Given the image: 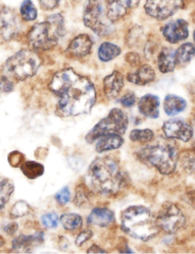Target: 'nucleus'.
Listing matches in <instances>:
<instances>
[{"mask_svg": "<svg viewBox=\"0 0 195 254\" xmlns=\"http://www.w3.org/2000/svg\"><path fill=\"white\" fill-rule=\"evenodd\" d=\"M49 87L58 98L55 113L58 117H74L89 114L96 101L93 83L71 69L55 73Z\"/></svg>", "mask_w": 195, "mask_h": 254, "instance_id": "nucleus-1", "label": "nucleus"}, {"mask_svg": "<svg viewBox=\"0 0 195 254\" xmlns=\"http://www.w3.org/2000/svg\"><path fill=\"white\" fill-rule=\"evenodd\" d=\"M86 184L93 192L112 196L125 188L127 177L116 160L104 156L97 157L89 165Z\"/></svg>", "mask_w": 195, "mask_h": 254, "instance_id": "nucleus-2", "label": "nucleus"}, {"mask_svg": "<svg viewBox=\"0 0 195 254\" xmlns=\"http://www.w3.org/2000/svg\"><path fill=\"white\" fill-rule=\"evenodd\" d=\"M121 228L126 234L143 242L156 236L159 230L156 218L144 206H131L125 209L121 217Z\"/></svg>", "mask_w": 195, "mask_h": 254, "instance_id": "nucleus-3", "label": "nucleus"}, {"mask_svg": "<svg viewBox=\"0 0 195 254\" xmlns=\"http://www.w3.org/2000/svg\"><path fill=\"white\" fill-rule=\"evenodd\" d=\"M64 34V17L61 14H55L32 26L27 38L30 47L34 50L46 51L54 48Z\"/></svg>", "mask_w": 195, "mask_h": 254, "instance_id": "nucleus-4", "label": "nucleus"}, {"mask_svg": "<svg viewBox=\"0 0 195 254\" xmlns=\"http://www.w3.org/2000/svg\"><path fill=\"white\" fill-rule=\"evenodd\" d=\"M136 157L141 163L153 166L164 175H171L175 171L179 160L176 147L166 142L146 145L137 151Z\"/></svg>", "mask_w": 195, "mask_h": 254, "instance_id": "nucleus-5", "label": "nucleus"}, {"mask_svg": "<svg viewBox=\"0 0 195 254\" xmlns=\"http://www.w3.org/2000/svg\"><path fill=\"white\" fill-rule=\"evenodd\" d=\"M41 64L40 57L32 50H22L12 56L3 65V75L15 81L31 78Z\"/></svg>", "mask_w": 195, "mask_h": 254, "instance_id": "nucleus-6", "label": "nucleus"}, {"mask_svg": "<svg viewBox=\"0 0 195 254\" xmlns=\"http://www.w3.org/2000/svg\"><path fill=\"white\" fill-rule=\"evenodd\" d=\"M83 21L98 36H107L114 31L113 23L107 17L106 0H88L83 10Z\"/></svg>", "mask_w": 195, "mask_h": 254, "instance_id": "nucleus-7", "label": "nucleus"}, {"mask_svg": "<svg viewBox=\"0 0 195 254\" xmlns=\"http://www.w3.org/2000/svg\"><path fill=\"white\" fill-rule=\"evenodd\" d=\"M129 125L128 116L119 108H113L105 118L98 122L86 134L85 139L92 143L99 138L110 134L123 135Z\"/></svg>", "mask_w": 195, "mask_h": 254, "instance_id": "nucleus-8", "label": "nucleus"}, {"mask_svg": "<svg viewBox=\"0 0 195 254\" xmlns=\"http://www.w3.org/2000/svg\"><path fill=\"white\" fill-rule=\"evenodd\" d=\"M186 218L181 209L173 203L166 202L156 218V225L159 230L168 234H173L180 230L186 224Z\"/></svg>", "mask_w": 195, "mask_h": 254, "instance_id": "nucleus-9", "label": "nucleus"}, {"mask_svg": "<svg viewBox=\"0 0 195 254\" xmlns=\"http://www.w3.org/2000/svg\"><path fill=\"white\" fill-rule=\"evenodd\" d=\"M183 5V0H146L144 11L150 17L164 20L172 17Z\"/></svg>", "mask_w": 195, "mask_h": 254, "instance_id": "nucleus-10", "label": "nucleus"}, {"mask_svg": "<svg viewBox=\"0 0 195 254\" xmlns=\"http://www.w3.org/2000/svg\"><path fill=\"white\" fill-rule=\"evenodd\" d=\"M19 31L20 22L16 13L7 7H0V41H11Z\"/></svg>", "mask_w": 195, "mask_h": 254, "instance_id": "nucleus-11", "label": "nucleus"}, {"mask_svg": "<svg viewBox=\"0 0 195 254\" xmlns=\"http://www.w3.org/2000/svg\"><path fill=\"white\" fill-rule=\"evenodd\" d=\"M162 130L166 137L187 142L194 136L192 125L181 118H173L164 123Z\"/></svg>", "mask_w": 195, "mask_h": 254, "instance_id": "nucleus-12", "label": "nucleus"}, {"mask_svg": "<svg viewBox=\"0 0 195 254\" xmlns=\"http://www.w3.org/2000/svg\"><path fill=\"white\" fill-rule=\"evenodd\" d=\"M162 35L170 44H177L189 37V24L183 19L166 23L161 29Z\"/></svg>", "mask_w": 195, "mask_h": 254, "instance_id": "nucleus-13", "label": "nucleus"}, {"mask_svg": "<svg viewBox=\"0 0 195 254\" xmlns=\"http://www.w3.org/2000/svg\"><path fill=\"white\" fill-rule=\"evenodd\" d=\"M139 2L140 0H106L107 17L114 23L125 17Z\"/></svg>", "mask_w": 195, "mask_h": 254, "instance_id": "nucleus-14", "label": "nucleus"}, {"mask_svg": "<svg viewBox=\"0 0 195 254\" xmlns=\"http://www.w3.org/2000/svg\"><path fill=\"white\" fill-rule=\"evenodd\" d=\"M93 41L89 35L82 34L71 40L67 47L65 53L72 59H80L90 53Z\"/></svg>", "mask_w": 195, "mask_h": 254, "instance_id": "nucleus-15", "label": "nucleus"}, {"mask_svg": "<svg viewBox=\"0 0 195 254\" xmlns=\"http://www.w3.org/2000/svg\"><path fill=\"white\" fill-rule=\"evenodd\" d=\"M44 241V233L39 231L34 234H22L12 241V248L16 252L31 253Z\"/></svg>", "mask_w": 195, "mask_h": 254, "instance_id": "nucleus-16", "label": "nucleus"}, {"mask_svg": "<svg viewBox=\"0 0 195 254\" xmlns=\"http://www.w3.org/2000/svg\"><path fill=\"white\" fill-rule=\"evenodd\" d=\"M124 87V77L121 72L114 71L104 78L103 90L106 97L114 99L119 96Z\"/></svg>", "mask_w": 195, "mask_h": 254, "instance_id": "nucleus-17", "label": "nucleus"}, {"mask_svg": "<svg viewBox=\"0 0 195 254\" xmlns=\"http://www.w3.org/2000/svg\"><path fill=\"white\" fill-rule=\"evenodd\" d=\"M159 99L153 94L142 96L138 101V108L140 114L150 119H157L159 116Z\"/></svg>", "mask_w": 195, "mask_h": 254, "instance_id": "nucleus-18", "label": "nucleus"}, {"mask_svg": "<svg viewBox=\"0 0 195 254\" xmlns=\"http://www.w3.org/2000/svg\"><path fill=\"white\" fill-rule=\"evenodd\" d=\"M115 220L114 212L106 207H95L87 218V224L90 225L107 227L113 224Z\"/></svg>", "mask_w": 195, "mask_h": 254, "instance_id": "nucleus-19", "label": "nucleus"}, {"mask_svg": "<svg viewBox=\"0 0 195 254\" xmlns=\"http://www.w3.org/2000/svg\"><path fill=\"white\" fill-rule=\"evenodd\" d=\"M155 77L154 69L150 65L144 64L135 72L128 74L127 79L135 85L144 86L154 81Z\"/></svg>", "mask_w": 195, "mask_h": 254, "instance_id": "nucleus-20", "label": "nucleus"}, {"mask_svg": "<svg viewBox=\"0 0 195 254\" xmlns=\"http://www.w3.org/2000/svg\"><path fill=\"white\" fill-rule=\"evenodd\" d=\"M157 65L162 73L172 72L177 65L175 52L172 49L162 48L157 56Z\"/></svg>", "mask_w": 195, "mask_h": 254, "instance_id": "nucleus-21", "label": "nucleus"}, {"mask_svg": "<svg viewBox=\"0 0 195 254\" xmlns=\"http://www.w3.org/2000/svg\"><path fill=\"white\" fill-rule=\"evenodd\" d=\"M123 137L122 135L110 134L102 136L98 139L95 150L98 153H104L120 148L124 144Z\"/></svg>", "mask_w": 195, "mask_h": 254, "instance_id": "nucleus-22", "label": "nucleus"}, {"mask_svg": "<svg viewBox=\"0 0 195 254\" xmlns=\"http://www.w3.org/2000/svg\"><path fill=\"white\" fill-rule=\"evenodd\" d=\"M187 106V102L183 98L176 95H168L164 101V111L170 117H174L183 112Z\"/></svg>", "mask_w": 195, "mask_h": 254, "instance_id": "nucleus-23", "label": "nucleus"}, {"mask_svg": "<svg viewBox=\"0 0 195 254\" xmlns=\"http://www.w3.org/2000/svg\"><path fill=\"white\" fill-rule=\"evenodd\" d=\"M195 56V47L191 43H185L175 52L177 64L180 66H186L190 63Z\"/></svg>", "mask_w": 195, "mask_h": 254, "instance_id": "nucleus-24", "label": "nucleus"}, {"mask_svg": "<svg viewBox=\"0 0 195 254\" xmlns=\"http://www.w3.org/2000/svg\"><path fill=\"white\" fill-rule=\"evenodd\" d=\"M120 47L110 42H104L100 45L98 50V59L102 62H109L121 54Z\"/></svg>", "mask_w": 195, "mask_h": 254, "instance_id": "nucleus-25", "label": "nucleus"}, {"mask_svg": "<svg viewBox=\"0 0 195 254\" xmlns=\"http://www.w3.org/2000/svg\"><path fill=\"white\" fill-rule=\"evenodd\" d=\"M60 222L67 231L74 232L81 229L83 219L78 214L64 213L60 218Z\"/></svg>", "mask_w": 195, "mask_h": 254, "instance_id": "nucleus-26", "label": "nucleus"}, {"mask_svg": "<svg viewBox=\"0 0 195 254\" xmlns=\"http://www.w3.org/2000/svg\"><path fill=\"white\" fill-rule=\"evenodd\" d=\"M20 169L23 175L28 179L34 180L42 176L44 173L45 168L41 163L36 161H24L21 164Z\"/></svg>", "mask_w": 195, "mask_h": 254, "instance_id": "nucleus-27", "label": "nucleus"}, {"mask_svg": "<svg viewBox=\"0 0 195 254\" xmlns=\"http://www.w3.org/2000/svg\"><path fill=\"white\" fill-rule=\"evenodd\" d=\"M14 191V184L8 178H0V211L8 203Z\"/></svg>", "mask_w": 195, "mask_h": 254, "instance_id": "nucleus-28", "label": "nucleus"}, {"mask_svg": "<svg viewBox=\"0 0 195 254\" xmlns=\"http://www.w3.org/2000/svg\"><path fill=\"white\" fill-rule=\"evenodd\" d=\"M92 190L88 186L79 185L76 188L75 195L74 197V203L78 207H83L89 202L90 199V191Z\"/></svg>", "mask_w": 195, "mask_h": 254, "instance_id": "nucleus-29", "label": "nucleus"}, {"mask_svg": "<svg viewBox=\"0 0 195 254\" xmlns=\"http://www.w3.org/2000/svg\"><path fill=\"white\" fill-rule=\"evenodd\" d=\"M21 17L25 21H34L37 17V10L31 0H23L19 9Z\"/></svg>", "mask_w": 195, "mask_h": 254, "instance_id": "nucleus-30", "label": "nucleus"}, {"mask_svg": "<svg viewBox=\"0 0 195 254\" xmlns=\"http://www.w3.org/2000/svg\"><path fill=\"white\" fill-rule=\"evenodd\" d=\"M154 136V133L150 129H135L132 130L130 133V139L132 142H148L153 139Z\"/></svg>", "mask_w": 195, "mask_h": 254, "instance_id": "nucleus-31", "label": "nucleus"}, {"mask_svg": "<svg viewBox=\"0 0 195 254\" xmlns=\"http://www.w3.org/2000/svg\"><path fill=\"white\" fill-rule=\"evenodd\" d=\"M182 167L189 174L195 173V151L184 152L180 157Z\"/></svg>", "mask_w": 195, "mask_h": 254, "instance_id": "nucleus-32", "label": "nucleus"}, {"mask_svg": "<svg viewBox=\"0 0 195 254\" xmlns=\"http://www.w3.org/2000/svg\"><path fill=\"white\" fill-rule=\"evenodd\" d=\"M31 212L29 205L23 200L16 202L10 209V218H19L28 215Z\"/></svg>", "mask_w": 195, "mask_h": 254, "instance_id": "nucleus-33", "label": "nucleus"}, {"mask_svg": "<svg viewBox=\"0 0 195 254\" xmlns=\"http://www.w3.org/2000/svg\"><path fill=\"white\" fill-rule=\"evenodd\" d=\"M143 31L138 26H135L131 29L128 36L127 44L130 47H137L140 45V41H142Z\"/></svg>", "mask_w": 195, "mask_h": 254, "instance_id": "nucleus-34", "label": "nucleus"}, {"mask_svg": "<svg viewBox=\"0 0 195 254\" xmlns=\"http://www.w3.org/2000/svg\"><path fill=\"white\" fill-rule=\"evenodd\" d=\"M42 224L49 229L56 228L59 224L60 218L55 212H48L41 217Z\"/></svg>", "mask_w": 195, "mask_h": 254, "instance_id": "nucleus-35", "label": "nucleus"}, {"mask_svg": "<svg viewBox=\"0 0 195 254\" xmlns=\"http://www.w3.org/2000/svg\"><path fill=\"white\" fill-rule=\"evenodd\" d=\"M55 199L58 204L61 205V206L66 205L70 201V199H71V193H70L68 187H64V188L59 190L55 194Z\"/></svg>", "mask_w": 195, "mask_h": 254, "instance_id": "nucleus-36", "label": "nucleus"}, {"mask_svg": "<svg viewBox=\"0 0 195 254\" xmlns=\"http://www.w3.org/2000/svg\"><path fill=\"white\" fill-rule=\"evenodd\" d=\"M24 155L22 153L19 151H13L9 154L7 159H8L9 163L13 167H17L21 166L24 162Z\"/></svg>", "mask_w": 195, "mask_h": 254, "instance_id": "nucleus-37", "label": "nucleus"}, {"mask_svg": "<svg viewBox=\"0 0 195 254\" xmlns=\"http://www.w3.org/2000/svg\"><path fill=\"white\" fill-rule=\"evenodd\" d=\"M93 236L91 230H83V231L79 233L78 236H77L75 239V245L77 247L82 246L85 242H87L88 240L91 239Z\"/></svg>", "mask_w": 195, "mask_h": 254, "instance_id": "nucleus-38", "label": "nucleus"}, {"mask_svg": "<svg viewBox=\"0 0 195 254\" xmlns=\"http://www.w3.org/2000/svg\"><path fill=\"white\" fill-rule=\"evenodd\" d=\"M13 89V83L12 80L4 75H0V90L6 93L11 92Z\"/></svg>", "mask_w": 195, "mask_h": 254, "instance_id": "nucleus-39", "label": "nucleus"}, {"mask_svg": "<svg viewBox=\"0 0 195 254\" xmlns=\"http://www.w3.org/2000/svg\"><path fill=\"white\" fill-rule=\"evenodd\" d=\"M120 103L125 108H131L135 103V96L133 93H127L120 99Z\"/></svg>", "mask_w": 195, "mask_h": 254, "instance_id": "nucleus-40", "label": "nucleus"}, {"mask_svg": "<svg viewBox=\"0 0 195 254\" xmlns=\"http://www.w3.org/2000/svg\"><path fill=\"white\" fill-rule=\"evenodd\" d=\"M40 1V6L44 10L54 9L59 5L61 0H39Z\"/></svg>", "mask_w": 195, "mask_h": 254, "instance_id": "nucleus-41", "label": "nucleus"}, {"mask_svg": "<svg viewBox=\"0 0 195 254\" xmlns=\"http://www.w3.org/2000/svg\"><path fill=\"white\" fill-rule=\"evenodd\" d=\"M127 62L130 64L132 66H136L139 64L140 57L137 53H130L127 54L126 58Z\"/></svg>", "mask_w": 195, "mask_h": 254, "instance_id": "nucleus-42", "label": "nucleus"}, {"mask_svg": "<svg viewBox=\"0 0 195 254\" xmlns=\"http://www.w3.org/2000/svg\"><path fill=\"white\" fill-rule=\"evenodd\" d=\"M18 228H19V226H18L17 223L10 222L4 226L3 230L6 234L9 235V236H13L17 231Z\"/></svg>", "mask_w": 195, "mask_h": 254, "instance_id": "nucleus-43", "label": "nucleus"}, {"mask_svg": "<svg viewBox=\"0 0 195 254\" xmlns=\"http://www.w3.org/2000/svg\"><path fill=\"white\" fill-rule=\"evenodd\" d=\"M87 253H91V254H95V253H106L105 251L101 249L98 245H93L88 249Z\"/></svg>", "mask_w": 195, "mask_h": 254, "instance_id": "nucleus-44", "label": "nucleus"}, {"mask_svg": "<svg viewBox=\"0 0 195 254\" xmlns=\"http://www.w3.org/2000/svg\"><path fill=\"white\" fill-rule=\"evenodd\" d=\"M4 239H3L2 236H1V234H0V248H1V247L4 245Z\"/></svg>", "mask_w": 195, "mask_h": 254, "instance_id": "nucleus-45", "label": "nucleus"}, {"mask_svg": "<svg viewBox=\"0 0 195 254\" xmlns=\"http://www.w3.org/2000/svg\"><path fill=\"white\" fill-rule=\"evenodd\" d=\"M192 127H193L194 135H195V118L194 119L193 123L192 124Z\"/></svg>", "mask_w": 195, "mask_h": 254, "instance_id": "nucleus-46", "label": "nucleus"}, {"mask_svg": "<svg viewBox=\"0 0 195 254\" xmlns=\"http://www.w3.org/2000/svg\"><path fill=\"white\" fill-rule=\"evenodd\" d=\"M193 38H194V42H195V32H194Z\"/></svg>", "mask_w": 195, "mask_h": 254, "instance_id": "nucleus-47", "label": "nucleus"}, {"mask_svg": "<svg viewBox=\"0 0 195 254\" xmlns=\"http://www.w3.org/2000/svg\"><path fill=\"white\" fill-rule=\"evenodd\" d=\"M74 1H80V0H74Z\"/></svg>", "mask_w": 195, "mask_h": 254, "instance_id": "nucleus-48", "label": "nucleus"}, {"mask_svg": "<svg viewBox=\"0 0 195 254\" xmlns=\"http://www.w3.org/2000/svg\"></svg>", "mask_w": 195, "mask_h": 254, "instance_id": "nucleus-49", "label": "nucleus"}]
</instances>
